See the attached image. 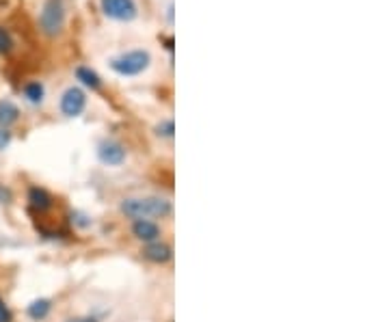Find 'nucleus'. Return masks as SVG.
Returning a JSON list of instances; mask_svg holds the SVG:
<instances>
[{"label": "nucleus", "instance_id": "nucleus-3", "mask_svg": "<svg viewBox=\"0 0 389 322\" xmlns=\"http://www.w3.org/2000/svg\"><path fill=\"white\" fill-rule=\"evenodd\" d=\"M65 20H67L65 0H46L37 18V26L46 37H56L65 28Z\"/></svg>", "mask_w": 389, "mask_h": 322}, {"label": "nucleus", "instance_id": "nucleus-4", "mask_svg": "<svg viewBox=\"0 0 389 322\" xmlns=\"http://www.w3.org/2000/svg\"><path fill=\"white\" fill-rule=\"evenodd\" d=\"M87 109V93L80 87H67L59 100V111L67 119H76Z\"/></svg>", "mask_w": 389, "mask_h": 322}, {"label": "nucleus", "instance_id": "nucleus-15", "mask_svg": "<svg viewBox=\"0 0 389 322\" xmlns=\"http://www.w3.org/2000/svg\"><path fill=\"white\" fill-rule=\"evenodd\" d=\"M154 134L158 138H173L175 136V121L173 119H160L156 126H154Z\"/></svg>", "mask_w": 389, "mask_h": 322}, {"label": "nucleus", "instance_id": "nucleus-14", "mask_svg": "<svg viewBox=\"0 0 389 322\" xmlns=\"http://www.w3.org/2000/svg\"><path fill=\"white\" fill-rule=\"evenodd\" d=\"M69 223H72L76 229H89L93 225V219L83 210H72L69 212Z\"/></svg>", "mask_w": 389, "mask_h": 322}, {"label": "nucleus", "instance_id": "nucleus-6", "mask_svg": "<svg viewBox=\"0 0 389 322\" xmlns=\"http://www.w3.org/2000/svg\"><path fill=\"white\" fill-rule=\"evenodd\" d=\"M95 154H97V160L104 167H121L128 158V150L115 138H102L97 143Z\"/></svg>", "mask_w": 389, "mask_h": 322}, {"label": "nucleus", "instance_id": "nucleus-10", "mask_svg": "<svg viewBox=\"0 0 389 322\" xmlns=\"http://www.w3.org/2000/svg\"><path fill=\"white\" fill-rule=\"evenodd\" d=\"M52 299H46V297H40V299H32L28 305H26V316L32 320V322H44L50 318L52 314Z\"/></svg>", "mask_w": 389, "mask_h": 322}, {"label": "nucleus", "instance_id": "nucleus-1", "mask_svg": "<svg viewBox=\"0 0 389 322\" xmlns=\"http://www.w3.org/2000/svg\"><path fill=\"white\" fill-rule=\"evenodd\" d=\"M119 212L126 219H169L173 214V203L164 197H126L119 201Z\"/></svg>", "mask_w": 389, "mask_h": 322}, {"label": "nucleus", "instance_id": "nucleus-20", "mask_svg": "<svg viewBox=\"0 0 389 322\" xmlns=\"http://www.w3.org/2000/svg\"><path fill=\"white\" fill-rule=\"evenodd\" d=\"M65 322H100L95 316H72V318H65Z\"/></svg>", "mask_w": 389, "mask_h": 322}, {"label": "nucleus", "instance_id": "nucleus-8", "mask_svg": "<svg viewBox=\"0 0 389 322\" xmlns=\"http://www.w3.org/2000/svg\"><path fill=\"white\" fill-rule=\"evenodd\" d=\"M26 201H28V208H30L32 212H37V214L50 212L52 205H54V197L50 195V191L44 189V186H40V184L28 186V191H26Z\"/></svg>", "mask_w": 389, "mask_h": 322}, {"label": "nucleus", "instance_id": "nucleus-13", "mask_svg": "<svg viewBox=\"0 0 389 322\" xmlns=\"http://www.w3.org/2000/svg\"><path fill=\"white\" fill-rule=\"evenodd\" d=\"M76 80H78L83 87L91 89V91H100V89H102V78H100V74H97V71H93L91 67H87V65L76 67Z\"/></svg>", "mask_w": 389, "mask_h": 322}, {"label": "nucleus", "instance_id": "nucleus-9", "mask_svg": "<svg viewBox=\"0 0 389 322\" xmlns=\"http://www.w3.org/2000/svg\"><path fill=\"white\" fill-rule=\"evenodd\" d=\"M140 256H143V260H148L150 264L164 266L173 260V249H171V244H167L162 240H156V242L143 244V249H140Z\"/></svg>", "mask_w": 389, "mask_h": 322}, {"label": "nucleus", "instance_id": "nucleus-16", "mask_svg": "<svg viewBox=\"0 0 389 322\" xmlns=\"http://www.w3.org/2000/svg\"><path fill=\"white\" fill-rule=\"evenodd\" d=\"M13 48H16V42L11 37V32L5 26H0V54H11Z\"/></svg>", "mask_w": 389, "mask_h": 322}, {"label": "nucleus", "instance_id": "nucleus-19", "mask_svg": "<svg viewBox=\"0 0 389 322\" xmlns=\"http://www.w3.org/2000/svg\"><path fill=\"white\" fill-rule=\"evenodd\" d=\"M13 191L7 184H0V205H11L13 203Z\"/></svg>", "mask_w": 389, "mask_h": 322}, {"label": "nucleus", "instance_id": "nucleus-12", "mask_svg": "<svg viewBox=\"0 0 389 322\" xmlns=\"http://www.w3.org/2000/svg\"><path fill=\"white\" fill-rule=\"evenodd\" d=\"M22 95L30 106H40L46 100V87L40 80H30L22 87Z\"/></svg>", "mask_w": 389, "mask_h": 322}, {"label": "nucleus", "instance_id": "nucleus-11", "mask_svg": "<svg viewBox=\"0 0 389 322\" xmlns=\"http://www.w3.org/2000/svg\"><path fill=\"white\" fill-rule=\"evenodd\" d=\"M20 109L11 100H0V128H11L20 121Z\"/></svg>", "mask_w": 389, "mask_h": 322}, {"label": "nucleus", "instance_id": "nucleus-17", "mask_svg": "<svg viewBox=\"0 0 389 322\" xmlns=\"http://www.w3.org/2000/svg\"><path fill=\"white\" fill-rule=\"evenodd\" d=\"M13 143V132L11 128H0V152H5Z\"/></svg>", "mask_w": 389, "mask_h": 322}, {"label": "nucleus", "instance_id": "nucleus-2", "mask_svg": "<svg viewBox=\"0 0 389 322\" xmlns=\"http://www.w3.org/2000/svg\"><path fill=\"white\" fill-rule=\"evenodd\" d=\"M150 65H152V54H150V50H143V48L121 52L119 56H113L109 61V67L117 76H124V78L140 76L143 71L150 69Z\"/></svg>", "mask_w": 389, "mask_h": 322}, {"label": "nucleus", "instance_id": "nucleus-7", "mask_svg": "<svg viewBox=\"0 0 389 322\" xmlns=\"http://www.w3.org/2000/svg\"><path fill=\"white\" fill-rule=\"evenodd\" d=\"M130 234H132L134 240L143 242V244L162 240V227L156 221H150V219H136V221H132Z\"/></svg>", "mask_w": 389, "mask_h": 322}, {"label": "nucleus", "instance_id": "nucleus-18", "mask_svg": "<svg viewBox=\"0 0 389 322\" xmlns=\"http://www.w3.org/2000/svg\"><path fill=\"white\" fill-rule=\"evenodd\" d=\"M0 322H13V311L7 305V301H5L3 294H0Z\"/></svg>", "mask_w": 389, "mask_h": 322}, {"label": "nucleus", "instance_id": "nucleus-5", "mask_svg": "<svg viewBox=\"0 0 389 322\" xmlns=\"http://www.w3.org/2000/svg\"><path fill=\"white\" fill-rule=\"evenodd\" d=\"M102 13L115 22H134L138 18L136 0H100Z\"/></svg>", "mask_w": 389, "mask_h": 322}, {"label": "nucleus", "instance_id": "nucleus-21", "mask_svg": "<svg viewBox=\"0 0 389 322\" xmlns=\"http://www.w3.org/2000/svg\"><path fill=\"white\" fill-rule=\"evenodd\" d=\"M160 42L164 44V48H167L169 52H173V37H160Z\"/></svg>", "mask_w": 389, "mask_h": 322}]
</instances>
